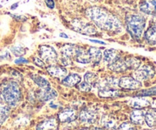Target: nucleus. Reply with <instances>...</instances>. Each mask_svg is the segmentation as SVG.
Here are the masks:
<instances>
[{
    "label": "nucleus",
    "instance_id": "nucleus-1",
    "mask_svg": "<svg viewBox=\"0 0 156 130\" xmlns=\"http://www.w3.org/2000/svg\"><path fill=\"white\" fill-rule=\"evenodd\" d=\"M86 15L99 28L108 32L119 33L123 30V26L118 18L106 9L100 7L88 8Z\"/></svg>",
    "mask_w": 156,
    "mask_h": 130
},
{
    "label": "nucleus",
    "instance_id": "nucleus-2",
    "mask_svg": "<svg viewBox=\"0 0 156 130\" xmlns=\"http://www.w3.org/2000/svg\"><path fill=\"white\" fill-rule=\"evenodd\" d=\"M0 97L9 106H16L21 98V90L18 83L14 81L5 82L1 87Z\"/></svg>",
    "mask_w": 156,
    "mask_h": 130
},
{
    "label": "nucleus",
    "instance_id": "nucleus-3",
    "mask_svg": "<svg viewBox=\"0 0 156 130\" xmlns=\"http://www.w3.org/2000/svg\"><path fill=\"white\" fill-rule=\"evenodd\" d=\"M126 29L133 39L140 40L146 27V18L142 15H128L126 18Z\"/></svg>",
    "mask_w": 156,
    "mask_h": 130
},
{
    "label": "nucleus",
    "instance_id": "nucleus-4",
    "mask_svg": "<svg viewBox=\"0 0 156 130\" xmlns=\"http://www.w3.org/2000/svg\"><path fill=\"white\" fill-rule=\"evenodd\" d=\"M71 27L75 31L85 35H94L97 33L93 24L82 19H74L71 21Z\"/></svg>",
    "mask_w": 156,
    "mask_h": 130
},
{
    "label": "nucleus",
    "instance_id": "nucleus-5",
    "mask_svg": "<svg viewBox=\"0 0 156 130\" xmlns=\"http://www.w3.org/2000/svg\"><path fill=\"white\" fill-rule=\"evenodd\" d=\"M39 55L44 63L53 65L58 59V55L54 48L48 45L41 46L39 48Z\"/></svg>",
    "mask_w": 156,
    "mask_h": 130
},
{
    "label": "nucleus",
    "instance_id": "nucleus-6",
    "mask_svg": "<svg viewBox=\"0 0 156 130\" xmlns=\"http://www.w3.org/2000/svg\"><path fill=\"white\" fill-rule=\"evenodd\" d=\"M78 47L73 44H66L61 49V62L64 65H70L73 64V59H75Z\"/></svg>",
    "mask_w": 156,
    "mask_h": 130
},
{
    "label": "nucleus",
    "instance_id": "nucleus-7",
    "mask_svg": "<svg viewBox=\"0 0 156 130\" xmlns=\"http://www.w3.org/2000/svg\"><path fill=\"white\" fill-rule=\"evenodd\" d=\"M155 74V72L153 66L150 65H145L136 70L133 78L139 82H142L152 79Z\"/></svg>",
    "mask_w": 156,
    "mask_h": 130
},
{
    "label": "nucleus",
    "instance_id": "nucleus-8",
    "mask_svg": "<svg viewBox=\"0 0 156 130\" xmlns=\"http://www.w3.org/2000/svg\"><path fill=\"white\" fill-rule=\"evenodd\" d=\"M118 86L128 90H136L142 87L141 82H139L133 77H123L118 80Z\"/></svg>",
    "mask_w": 156,
    "mask_h": 130
},
{
    "label": "nucleus",
    "instance_id": "nucleus-9",
    "mask_svg": "<svg viewBox=\"0 0 156 130\" xmlns=\"http://www.w3.org/2000/svg\"><path fill=\"white\" fill-rule=\"evenodd\" d=\"M37 97L41 101H49L57 97V92L54 89L50 88H41L37 92Z\"/></svg>",
    "mask_w": 156,
    "mask_h": 130
},
{
    "label": "nucleus",
    "instance_id": "nucleus-10",
    "mask_svg": "<svg viewBox=\"0 0 156 130\" xmlns=\"http://www.w3.org/2000/svg\"><path fill=\"white\" fill-rule=\"evenodd\" d=\"M79 119L83 123L93 124L97 120V114L92 110L84 109L80 112Z\"/></svg>",
    "mask_w": 156,
    "mask_h": 130
},
{
    "label": "nucleus",
    "instance_id": "nucleus-11",
    "mask_svg": "<svg viewBox=\"0 0 156 130\" xmlns=\"http://www.w3.org/2000/svg\"><path fill=\"white\" fill-rule=\"evenodd\" d=\"M77 113L73 109H66L61 111L58 115V120L61 123H70L77 119Z\"/></svg>",
    "mask_w": 156,
    "mask_h": 130
},
{
    "label": "nucleus",
    "instance_id": "nucleus-12",
    "mask_svg": "<svg viewBox=\"0 0 156 130\" xmlns=\"http://www.w3.org/2000/svg\"><path fill=\"white\" fill-rule=\"evenodd\" d=\"M108 67L111 71L118 73L124 72L126 70H128L127 65L126 64V61L123 58L120 57V56H119L117 59H115L111 64L108 65Z\"/></svg>",
    "mask_w": 156,
    "mask_h": 130
},
{
    "label": "nucleus",
    "instance_id": "nucleus-13",
    "mask_svg": "<svg viewBox=\"0 0 156 130\" xmlns=\"http://www.w3.org/2000/svg\"><path fill=\"white\" fill-rule=\"evenodd\" d=\"M47 71L49 74L54 78L62 79L67 75V70L64 67L56 65H50L47 68Z\"/></svg>",
    "mask_w": 156,
    "mask_h": 130
},
{
    "label": "nucleus",
    "instance_id": "nucleus-14",
    "mask_svg": "<svg viewBox=\"0 0 156 130\" xmlns=\"http://www.w3.org/2000/svg\"><path fill=\"white\" fill-rule=\"evenodd\" d=\"M59 126L56 118H50L44 120L37 126V130H56Z\"/></svg>",
    "mask_w": 156,
    "mask_h": 130
},
{
    "label": "nucleus",
    "instance_id": "nucleus-15",
    "mask_svg": "<svg viewBox=\"0 0 156 130\" xmlns=\"http://www.w3.org/2000/svg\"><path fill=\"white\" fill-rule=\"evenodd\" d=\"M75 59L78 62L82 64H88L91 62V58L88 51H85L83 48L78 47L76 50Z\"/></svg>",
    "mask_w": 156,
    "mask_h": 130
},
{
    "label": "nucleus",
    "instance_id": "nucleus-16",
    "mask_svg": "<svg viewBox=\"0 0 156 130\" xmlns=\"http://www.w3.org/2000/svg\"><path fill=\"white\" fill-rule=\"evenodd\" d=\"M102 126L107 130H117V122L115 118L111 116L105 115L101 118Z\"/></svg>",
    "mask_w": 156,
    "mask_h": 130
},
{
    "label": "nucleus",
    "instance_id": "nucleus-17",
    "mask_svg": "<svg viewBox=\"0 0 156 130\" xmlns=\"http://www.w3.org/2000/svg\"><path fill=\"white\" fill-rule=\"evenodd\" d=\"M145 114L146 113L140 109L133 111L130 114L131 123L136 125L143 124L145 121Z\"/></svg>",
    "mask_w": 156,
    "mask_h": 130
},
{
    "label": "nucleus",
    "instance_id": "nucleus-18",
    "mask_svg": "<svg viewBox=\"0 0 156 130\" xmlns=\"http://www.w3.org/2000/svg\"><path fill=\"white\" fill-rule=\"evenodd\" d=\"M129 105L135 109H143L147 107L150 105V102L149 100L143 97H136L132 99L129 102Z\"/></svg>",
    "mask_w": 156,
    "mask_h": 130
},
{
    "label": "nucleus",
    "instance_id": "nucleus-19",
    "mask_svg": "<svg viewBox=\"0 0 156 130\" xmlns=\"http://www.w3.org/2000/svg\"><path fill=\"white\" fill-rule=\"evenodd\" d=\"M81 82V76L78 74H71L66 76L62 80V84L67 87H73L79 85Z\"/></svg>",
    "mask_w": 156,
    "mask_h": 130
},
{
    "label": "nucleus",
    "instance_id": "nucleus-20",
    "mask_svg": "<svg viewBox=\"0 0 156 130\" xmlns=\"http://www.w3.org/2000/svg\"><path fill=\"white\" fill-rule=\"evenodd\" d=\"M88 54H89L90 58H91V62L94 64H98L102 59V53L100 49L97 47H91L88 50Z\"/></svg>",
    "mask_w": 156,
    "mask_h": 130
},
{
    "label": "nucleus",
    "instance_id": "nucleus-21",
    "mask_svg": "<svg viewBox=\"0 0 156 130\" xmlns=\"http://www.w3.org/2000/svg\"><path fill=\"white\" fill-rule=\"evenodd\" d=\"M119 56V53L114 49H109L104 52V60L108 65L114 62Z\"/></svg>",
    "mask_w": 156,
    "mask_h": 130
},
{
    "label": "nucleus",
    "instance_id": "nucleus-22",
    "mask_svg": "<svg viewBox=\"0 0 156 130\" xmlns=\"http://www.w3.org/2000/svg\"><path fill=\"white\" fill-rule=\"evenodd\" d=\"M98 95L100 97H104V98L116 97L120 95V91L114 88H104L99 90Z\"/></svg>",
    "mask_w": 156,
    "mask_h": 130
},
{
    "label": "nucleus",
    "instance_id": "nucleus-23",
    "mask_svg": "<svg viewBox=\"0 0 156 130\" xmlns=\"http://www.w3.org/2000/svg\"><path fill=\"white\" fill-rule=\"evenodd\" d=\"M30 78L33 79L34 82L38 85L41 88H50V84L47 79H44L42 76H39L37 74H31Z\"/></svg>",
    "mask_w": 156,
    "mask_h": 130
},
{
    "label": "nucleus",
    "instance_id": "nucleus-24",
    "mask_svg": "<svg viewBox=\"0 0 156 130\" xmlns=\"http://www.w3.org/2000/svg\"><path fill=\"white\" fill-rule=\"evenodd\" d=\"M145 38L149 44H156V25L149 27L145 33Z\"/></svg>",
    "mask_w": 156,
    "mask_h": 130
},
{
    "label": "nucleus",
    "instance_id": "nucleus-25",
    "mask_svg": "<svg viewBox=\"0 0 156 130\" xmlns=\"http://www.w3.org/2000/svg\"><path fill=\"white\" fill-rule=\"evenodd\" d=\"M145 121L149 127L156 126V113L149 111L145 114Z\"/></svg>",
    "mask_w": 156,
    "mask_h": 130
},
{
    "label": "nucleus",
    "instance_id": "nucleus-26",
    "mask_svg": "<svg viewBox=\"0 0 156 130\" xmlns=\"http://www.w3.org/2000/svg\"><path fill=\"white\" fill-rule=\"evenodd\" d=\"M128 69L136 70L140 66V60L135 57H130L125 59Z\"/></svg>",
    "mask_w": 156,
    "mask_h": 130
},
{
    "label": "nucleus",
    "instance_id": "nucleus-27",
    "mask_svg": "<svg viewBox=\"0 0 156 130\" xmlns=\"http://www.w3.org/2000/svg\"><path fill=\"white\" fill-rule=\"evenodd\" d=\"M10 114V109L9 107L0 106V126L5 123Z\"/></svg>",
    "mask_w": 156,
    "mask_h": 130
},
{
    "label": "nucleus",
    "instance_id": "nucleus-28",
    "mask_svg": "<svg viewBox=\"0 0 156 130\" xmlns=\"http://www.w3.org/2000/svg\"><path fill=\"white\" fill-rule=\"evenodd\" d=\"M98 76L97 74L94 72H88L85 73V75L84 76V79H85V82L87 83L90 84L91 85H95L96 82H98Z\"/></svg>",
    "mask_w": 156,
    "mask_h": 130
},
{
    "label": "nucleus",
    "instance_id": "nucleus-29",
    "mask_svg": "<svg viewBox=\"0 0 156 130\" xmlns=\"http://www.w3.org/2000/svg\"><path fill=\"white\" fill-rule=\"evenodd\" d=\"M26 49L24 48L22 46H15V47H13L12 49H11V51L13 53L15 56H21L25 54L26 53Z\"/></svg>",
    "mask_w": 156,
    "mask_h": 130
},
{
    "label": "nucleus",
    "instance_id": "nucleus-30",
    "mask_svg": "<svg viewBox=\"0 0 156 130\" xmlns=\"http://www.w3.org/2000/svg\"><path fill=\"white\" fill-rule=\"evenodd\" d=\"M91 86H92V85H91L90 84L87 83V82H85V81H84V82L79 83V85H78V88H79V89L81 91H83V92H88V91H91Z\"/></svg>",
    "mask_w": 156,
    "mask_h": 130
},
{
    "label": "nucleus",
    "instance_id": "nucleus-31",
    "mask_svg": "<svg viewBox=\"0 0 156 130\" xmlns=\"http://www.w3.org/2000/svg\"><path fill=\"white\" fill-rule=\"evenodd\" d=\"M118 130H137L136 126H134L133 123H128V122H126V123H123L119 126Z\"/></svg>",
    "mask_w": 156,
    "mask_h": 130
},
{
    "label": "nucleus",
    "instance_id": "nucleus-32",
    "mask_svg": "<svg viewBox=\"0 0 156 130\" xmlns=\"http://www.w3.org/2000/svg\"><path fill=\"white\" fill-rule=\"evenodd\" d=\"M33 62L35 64V65H37V66H39V67H41V68H44V67H45V63L43 62L42 59H39V58H37V57L33 58Z\"/></svg>",
    "mask_w": 156,
    "mask_h": 130
},
{
    "label": "nucleus",
    "instance_id": "nucleus-33",
    "mask_svg": "<svg viewBox=\"0 0 156 130\" xmlns=\"http://www.w3.org/2000/svg\"><path fill=\"white\" fill-rule=\"evenodd\" d=\"M45 2H46V5H47V7L50 8V9H53V8L55 7V2L53 0H46Z\"/></svg>",
    "mask_w": 156,
    "mask_h": 130
},
{
    "label": "nucleus",
    "instance_id": "nucleus-34",
    "mask_svg": "<svg viewBox=\"0 0 156 130\" xmlns=\"http://www.w3.org/2000/svg\"><path fill=\"white\" fill-rule=\"evenodd\" d=\"M15 62L16 64H21V63H27V62H28V61L26 59H24V58L23 57H20L18 58V59H15Z\"/></svg>",
    "mask_w": 156,
    "mask_h": 130
},
{
    "label": "nucleus",
    "instance_id": "nucleus-35",
    "mask_svg": "<svg viewBox=\"0 0 156 130\" xmlns=\"http://www.w3.org/2000/svg\"><path fill=\"white\" fill-rule=\"evenodd\" d=\"M90 41L92 43H96V44H103V45H105V43L103 42V41L101 40H90Z\"/></svg>",
    "mask_w": 156,
    "mask_h": 130
},
{
    "label": "nucleus",
    "instance_id": "nucleus-36",
    "mask_svg": "<svg viewBox=\"0 0 156 130\" xmlns=\"http://www.w3.org/2000/svg\"><path fill=\"white\" fill-rule=\"evenodd\" d=\"M152 5H153V9H154V13L156 16V0H152Z\"/></svg>",
    "mask_w": 156,
    "mask_h": 130
},
{
    "label": "nucleus",
    "instance_id": "nucleus-37",
    "mask_svg": "<svg viewBox=\"0 0 156 130\" xmlns=\"http://www.w3.org/2000/svg\"><path fill=\"white\" fill-rule=\"evenodd\" d=\"M59 37H62V38H66V39L69 38L68 35L66 34V33H59Z\"/></svg>",
    "mask_w": 156,
    "mask_h": 130
},
{
    "label": "nucleus",
    "instance_id": "nucleus-38",
    "mask_svg": "<svg viewBox=\"0 0 156 130\" xmlns=\"http://www.w3.org/2000/svg\"><path fill=\"white\" fill-rule=\"evenodd\" d=\"M18 3H15V5H12V7H11V9H15V7H18Z\"/></svg>",
    "mask_w": 156,
    "mask_h": 130
},
{
    "label": "nucleus",
    "instance_id": "nucleus-39",
    "mask_svg": "<svg viewBox=\"0 0 156 130\" xmlns=\"http://www.w3.org/2000/svg\"><path fill=\"white\" fill-rule=\"evenodd\" d=\"M93 130H105V129H102V128H95V129H94Z\"/></svg>",
    "mask_w": 156,
    "mask_h": 130
},
{
    "label": "nucleus",
    "instance_id": "nucleus-40",
    "mask_svg": "<svg viewBox=\"0 0 156 130\" xmlns=\"http://www.w3.org/2000/svg\"><path fill=\"white\" fill-rule=\"evenodd\" d=\"M90 1H91V2H96V1H98V0H90Z\"/></svg>",
    "mask_w": 156,
    "mask_h": 130
},
{
    "label": "nucleus",
    "instance_id": "nucleus-41",
    "mask_svg": "<svg viewBox=\"0 0 156 130\" xmlns=\"http://www.w3.org/2000/svg\"><path fill=\"white\" fill-rule=\"evenodd\" d=\"M80 130H89V129H80Z\"/></svg>",
    "mask_w": 156,
    "mask_h": 130
}]
</instances>
